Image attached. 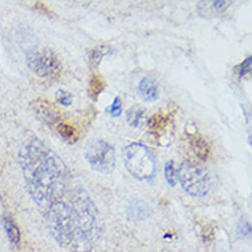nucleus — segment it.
Wrapping results in <instances>:
<instances>
[{"label": "nucleus", "instance_id": "f257e3e1", "mask_svg": "<svg viewBox=\"0 0 252 252\" xmlns=\"http://www.w3.org/2000/svg\"><path fill=\"white\" fill-rule=\"evenodd\" d=\"M18 156L28 191L55 241L72 252L91 251L102 227L84 186L61 157L36 136L21 145Z\"/></svg>", "mask_w": 252, "mask_h": 252}, {"label": "nucleus", "instance_id": "f03ea898", "mask_svg": "<svg viewBox=\"0 0 252 252\" xmlns=\"http://www.w3.org/2000/svg\"><path fill=\"white\" fill-rule=\"evenodd\" d=\"M124 164L128 172L139 181H148L155 177V157L142 143H129L124 149Z\"/></svg>", "mask_w": 252, "mask_h": 252}, {"label": "nucleus", "instance_id": "7ed1b4c3", "mask_svg": "<svg viewBox=\"0 0 252 252\" xmlns=\"http://www.w3.org/2000/svg\"><path fill=\"white\" fill-rule=\"evenodd\" d=\"M178 181L181 182L184 190L194 197H203L211 188V177L207 168L191 161H184L181 164L178 170Z\"/></svg>", "mask_w": 252, "mask_h": 252}, {"label": "nucleus", "instance_id": "20e7f679", "mask_svg": "<svg viewBox=\"0 0 252 252\" xmlns=\"http://www.w3.org/2000/svg\"><path fill=\"white\" fill-rule=\"evenodd\" d=\"M27 63L34 75L44 79H57L62 72V63L58 55L50 48H41L29 53Z\"/></svg>", "mask_w": 252, "mask_h": 252}, {"label": "nucleus", "instance_id": "39448f33", "mask_svg": "<svg viewBox=\"0 0 252 252\" xmlns=\"http://www.w3.org/2000/svg\"><path fill=\"white\" fill-rule=\"evenodd\" d=\"M86 158L98 172L109 174L116 165V155L113 146L102 139H94L86 148Z\"/></svg>", "mask_w": 252, "mask_h": 252}, {"label": "nucleus", "instance_id": "423d86ee", "mask_svg": "<svg viewBox=\"0 0 252 252\" xmlns=\"http://www.w3.org/2000/svg\"><path fill=\"white\" fill-rule=\"evenodd\" d=\"M148 132L160 146H168L175 135V122L171 113H155L148 120Z\"/></svg>", "mask_w": 252, "mask_h": 252}, {"label": "nucleus", "instance_id": "0eeeda50", "mask_svg": "<svg viewBox=\"0 0 252 252\" xmlns=\"http://www.w3.org/2000/svg\"><path fill=\"white\" fill-rule=\"evenodd\" d=\"M138 94L145 102H153L158 98V84L153 77L145 76L138 84Z\"/></svg>", "mask_w": 252, "mask_h": 252}, {"label": "nucleus", "instance_id": "6e6552de", "mask_svg": "<svg viewBox=\"0 0 252 252\" xmlns=\"http://www.w3.org/2000/svg\"><path fill=\"white\" fill-rule=\"evenodd\" d=\"M227 7H229V1L214 0V1H200L197 4V10L201 17L210 18V17H217L218 14L223 13Z\"/></svg>", "mask_w": 252, "mask_h": 252}, {"label": "nucleus", "instance_id": "1a4fd4ad", "mask_svg": "<svg viewBox=\"0 0 252 252\" xmlns=\"http://www.w3.org/2000/svg\"><path fill=\"white\" fill-rule=\"evenodd\" d=\"M189 145H190L191 150L194 153V156L200 158V160H207L210 153H211V148H210V143L205 141L203 136L194 132L189 135Z\"/></svg>", "mask_w": 252, "mask_h": 252}, {"label": "nucleus", "instance_id": "9d476101", "mask_svg": "<svg viewBox=\"0 0 252 252\" xmlns=\"http://www.w3.org/2000/svg\"><path fill=\"white\" fill-rule=\"evenodd\" d=\"M33 108L34 110H36V113H37V116L40 117L44 123H47L48 126H57V124L60 123L57 113L48 106L47 102H41V101H39V102L34 103Z\"/></svg>", "mask_w": 252, "mask_h": 252}, {"label": "nucleus", "instance_id": "9b49d317", "mask_svg": "<svg viewBox=\"0 0 252 252\" xmlns=\"http://www.w3.org/2000/svg\"><path fill=\"white\" fill-rule=\"evenodd\" d=\"M3 227H4V232H6L7 237L10 240V243L14 247H18L21 243V233L20 229L17 223L14 222V219L10 215H4L3 217Z\"/></svg>", "mask_w": 252, "mask_h": 252}, {"label": "nucleus", "instance_id": "f8f14e48", "mask_svg": "<svg viewBox=\"0 0 252 252\" xmlns=\"http://www.w3.org/2000/svg\"><path fill=\"white\" fill-rule=\"evenodd\" d=\"M143 119H145V109L141 106H134L127 112V123L134 128L142 124Z\"/></svg>", "mask_w": 252, "mask_h": 252}, {"label": "nucleus", "instance_id": "ddd939ff", "mask_svg": "<svg viewBox=\"0 0 252 252\" xmlns=\"http://www.w3.org/2000/svg\"><path fill=\"white\" fill-rule=\"evenodd\" d=\"M57 129H58V132H60V135L62 136V139H63V141H66L68 143L76 142L77 135H76V131L72 126L61 123V122H60V123L57 124Z\"/></svg>", "mask_w": 252, "mask_h": 252}, {"label": "nucleus", "instance_id": "4468645a", "mask_svg": "<svg viewBox=\"0 0 252 252\" xmlns=\"http://www.w3.org/2000/svg\"><path fill=\"white\" fill-rule=\"evenodd\" d=\"M112 47H108V46H98V47H95L94 50H91V53H90V62L94 65V66H96L99 62H101V60H102L105 55L108 54H112Z\"/></svg>", "mask_w": 252, "mask_h": 252}, {"label": "nucleus", "instance_id": "2eb2a0df", "mask_svg": "<svg viewBox=\"0 0 252 252\" xmlns=\"http://www.w3.org/2000/svg\"><path fill=\"white\" fill-rule=\"evenodd\" d=\"M164 174H165V179H167V182H168L170 186H175V185H177L178 168L175 161H172V160L167 161L165 168H164Z\"/></svg>", "mask_w": 252, "mask_h": 252}, {"label": "nucleus", "instance_id": "dca6fc26", "mask_svg": "<svg viewBox=\"0 0 252 252\" xmlns=\"http://www.w3.org/2000/svg\"><path fill=\"white\" fill-rule=\"evenodd\" d=\"M105 89V80H103L101 76H93L91 79V83H90V94L91 96L96 99L98 95L102 93V90Z\"/></svg>", "mask_w": 252, "mask_h": 252}, {"label": "nucleus", "instance_id": "f3484780", "mask_svg": "<svg viewBox=\"0 0 252 252\" xmlns=\"http://www.w3.org/2000/svg\"><path fill=\"white\" fill-rule=\"evenodd\" d=\"M55 99L62 106H69V105H72V101H73L72 94L68 93V91H65V90H58L57 94H55Z\"/></svg>", "mask_w": 252, "mask_h": 252}, {"label": "nucleus", "instance_id": "a211bd4d", "mask_svg": "<svg viewBox=\"0 0 252 252\" xmlns=\"http://www.w3.org/2000/svg\"><path fill=\"white\" fill-rule=\"evenodd\" d=\"M108 112H109L110 115L113 117H119L122 115V112H123V103H122V99H120V96H116L115 99H113V103L110 105L109 108H108Z\"/></svg>", "mask_w": 252, "mask_h": 252}, {"label": "nucleus", "instance_id": "6ab92c4d", "mask_svg": "<svg viewBox=\"0 0 252 252\" xmlns=\"http://www.w3.org/2000/svg\"><path fill=\"white\" fill-rule=\"evenodd\" d=\"M251 63H252V57L250 55L248 58H246V60H244V62H243V63H240L239 68H236L237 75H239L240 77H243V76L247 75V73H250V70H251Z\"/></svg>", "mask_w": 252, "mask_h": 252}, {"label": "nucleus", "instance_id": "aec40b11", "mask_svg": "<svg viewBox=\"0 0 252 252\" xmlns=\"http://www.w3.org/2000/svg\"><path fill=\"white\" fill-rule=\"evenodd\" d=\"M240 229H241V234L243 236H250V233H251V225H250V222L243 223V225L240 226Z\"/></svg>", "mask_w": 252, "mask_h": 252}]
</instances>
